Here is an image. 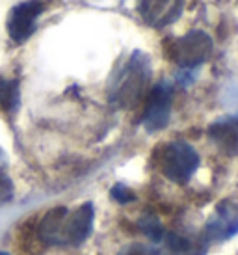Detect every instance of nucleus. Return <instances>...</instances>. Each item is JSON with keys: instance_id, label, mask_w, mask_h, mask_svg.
I'll return each instance as SVG.
<instances>
[{"instance_id": "nucleus-17", "label": "nucleus", "mask_w": 238, "mask_h": 255, "mask_svg": "<svg viewBox=\"0 0 238 255\" xmlns=\"http://www.w3.org/2000/svg\"><path fill=\"white\" fill-rule=\"evenodd\" d=\"M0 255H7V254H0Z\"/></svg>"}, {"instance_id": "nucleus-9", "label": "nucleus", "mask_w": 238, "mask_h": 255, "mask_svg": "<svg viewBox=\"0 0 238 255\" xmlns=\"http://www.w3.org/2000/svg\"><path fill=\"white\" fill-rule=\"evenodd\" d=\"M210 142L214 143L224 155H238V116H225L216 120L207 128Z\"/></svg>"}, {"instance_id": "nucleus-6", "label": "nucleus", "mask_w": 238, "mask_h": 255, "mask_svg": "<svg viewBox=\"0 0 238 255\" xmlns=\"http://www.w3.org/2000/svg\"><path fill=\"white\" fill-rule=\"evenodd\" d=\"M184 0H138V13L151 28H164L179 19Z\"/></svg>"}, {"instance_id": "nucleus-1", "label": "nucleus", "mask_w": 238, "mask_h": 255, "mask_svg": "<svg viewBox=\"0 0 238 255\" xmlns=\"http://www.w3.org/2000/svg\"><path fill=\"white\" fill-rule=\"evenodd\" d=\"M151 82V58L143 50H134L116 67L108 80V101L116 108L130 110L145 97Z\"/></svg>"}, {"instance_id": "nucleus-4", "label": "nucleus", "mask_w": 238, "mask_h": 255, "mask_svg": "<svg viewBox=\"0 0 238 255\" xmlns=\"http://www.w3.org/2000/svg\"><path fill=\"white\" fill-rule=\"evenodd\" d=\"M173 95H175V88L168 80L158 82L149 92L147 107L141 118V125L149 134L168 127L169 118H171V107H173Z\"/></svg>"}, {"instance_id": "nucleus-14", "label": "nucleus", "mask_w": 238, "mask_h": 255, "mask_svg": "<svg viewBox=\"0 0 238 255\" xmlns=\"http://www.w3.org/2000/svg\"><path fill=\"white\" fill-rule=\"evenodd\" d=\"M110 196H112L114 201H118V203H121V205L130 203V201H134V199H136V194H134V192L123 183L116 184L112 190H110Z\"/></svg>"}, {"instance_id": "nucleus-11", "label": "nucleus", "mask_w": 238, "mask_h": 255, "mask_svg": "<svg viewBox=\"0 0 238 255\" xmlns=\"http://www.w3.org/2000/svg\"><path fill=\"white\" fill-rule=\"evenodd\" d=\"M65 214H67L65 207H56L43 216L39 224V239L45 244H60V233H62Z\"/></svg>"}, {"instance_id": "nucleus-16", "label": "nucleus", "mask_w": 238, "mask_h": 255, "mask_svg": "<svg viewBox=\"0 0 238 255\" xmlns=\"http://www.w3.org/2000/svg\"><path fill=\"white\" fill-rule=\"evenodd\" d=\"M13 198V183L6 173L0 171V203H6Z\"/></svg>"}, {"instance_id": "nucleus-10", "label": "nucleus", "mask_w": 238, "mask_h": 255, "mask_svg": "<svg viewBox=\"0 0 238 255\" xmlns=\"http://www.w3.org/2000/svg\"><path fill=\"white\" fill-rule=\"evenodd\" d=\"M164 248L166 255H207L209 242L203 237H188L181 233L164 235Z\"/></svg>"}, {"instance_id": "nucleus-5", "label": "nucleus", "mask_w": 238, "mask_h": 255, "mask_svg": "<svg viewBox=\"0 0 238 255\" xmlns=\"http://www.w3.org/2000/svg\"><path fill=\"white\" fill-rule=\"evenodd\" d=\"M238 233V203L227 199L218 203L214 213L207 220L203 237L207 242H225Z\"/></svg>"}, {"instance_id": "nucleus-8", "label": "nucleus", "mask_w": 238, "mask_h": 255, "mask_svg": "<svg viewBox=\"0 0 238 255\" xmlns=\"http://www.w3.org/2000/svg\"><path fill=\"white\" fill-rule=\"evenodd\" d=\"M93 216L95 213H93L91 203H84L75 211H67L62 226V233H60V244L80 246L91 235Z\"/></svg>"}, {"instance_id": "nucleus-15", "label": "nucleus", "mask_w": 238, "mask_h": 255, "mask_svg": "<svg viewBox=\"0 0 238 255\" xmlns=\"http://www.w3.org/2000/svg\"><path fill=\"white\" fill-rule=\"evenodd\" d=\"M118 255H160V252H156L149 244H130L121 250Z\"/></svg>"}, {"instance_id": "nucleus-13", "label": "nucleus", "mask_w": 238, "mask_h": 255, "mask_svg": "<svg viewBox=\"0 0 238 255\" xmlns=\"http://www.w3.org/2000/svg\"><path fill=\"white\" fill-rule=\"evenodd\" d=\"M138 226H140L141 233L147 237L149 241L153 242V244H160L164 241V226H162V222L154 214H143L140 220H138Z\"/></svg>"}, {"instance_id": "nucleus-7", "label": "nucleus", "mask_w": 238, "mask_h": 255, "mask_svg": "<svg viewBox=\"0 0 238 255\" xmlns=\"http://www.w3.org/2000/svg\"><path fill=\"white\" fill-rule=\"evenodd\" d=\"M43 13V4L37 0L22 2L9 11L6 28L15 43H24L35 30V21Z\"/></svg>"}, {"instance_id": "nucleus-3", "label": "nucleus", "mask_w": 238, "mask_h": 255, "mask_svg": "<svg viewBox=\"0 0 238 255\" xmlns=\"http://www.w3.org/2000/svg\"><path fill=\"white\" fill-rule=\"evenodd\" d=\"M212 37L203 30H190L188 34L175 39L169 47V56L182 71H192L203 65L212 54Z\"/></svg>"}, {"instance_id": "nucleus-12", "label": "nucleus", "mask_w": 238, "mask_h": 255, "mask_svg": "<svg viewBox=\"0 0 238 255\" xmlns=\"http://www.w3.org/2000/svg\"><path fill=\"white\" fill-rule=\"evenodd\" d=\"M19 105V82L0 78V108L4 112H13Z\"/></svg>"}, {"instance_id": "nucleus-2", "label": "nucleus", "mask_w": 238, "mask_h": 255, "mask_svg": "<svg viewBox=\"0 0 238 255\" xmlns=\"http://www.w3.org/2000/svg\"><path fill=\"white\" fill-rule=\"evenodd\" d=\"M199 166V155L188 142H169L160 153V171L177 184H186Z\"/></svg>"}]
</instances>
